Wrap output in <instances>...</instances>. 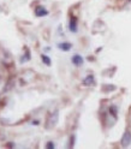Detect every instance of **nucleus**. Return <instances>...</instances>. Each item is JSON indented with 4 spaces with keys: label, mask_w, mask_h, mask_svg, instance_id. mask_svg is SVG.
Returning <instances> with one entry per match:
<instances>
[{
    "label": "nucleus",
    "mask_w": 131,
    "mask_h": 149,
    "mask_svg": "<svg viewBox=\"0 0 131 149\" xmlns=\"http://www.w3.org/2000/svg\"><path fill=\"white\" fill-rule=\"evenodd\" d=\"M129 1H131V0H129Z\"/></svg>",
    "instance_id": "obj_16"
},
{
    "label": "nucleus",
    "mask_w": 131,
    "mask_h": 149,
    "mask_svg": "<svg viewBox=\"0 0 131 149\" xmlns=\"http://www.w3.org/2000/svg\"><path fill=\"white\" fill-rule=\"evenodd\" d=\"M70 30L72 33H76L77 31V18L72 16L71 19H70Z\"/></svg>",
    "instance_id": "obj_4"
},
{
    "label": "nucleus",
    "mask_w": 131,
    "mask_h": 149,
    "mask_svg": "<svg viewBox=\"0 0 131 149\" xmlns=\"http://www.w3.org/2000/svg\"><path fill=\"white\" fill-rule=\"evenodd\" d=\"M25 58H22L21 59V63H25V61H28L30 59V53H29V51H26V53H25V55H24Z\"/></svg>",
    "instance_id": "obj_11"
},
{
    "label": "nucleus",
    "mask_w": 131,
    "mask_h": 149,
    "mask_svg": "<svg viewBox=\"0 0 131 149\" xmlns=\"http://www.w3.org/2000/svg\"><path fill=\"white\" fill-rule=\"evenodd\" d=\"M58 47H59L60 49L65 51V52H68V51L71 49V43H69V42H63V43H59V45H58Z\"/></svg>",
    "instance_id": "obj_8"
},
{
    "label": "nucleus",
    "mask_w": 131,
    "mask_h": 149,
    "mask_svg": "<svg viewBox=\"0 0 131 149\" xmlns=\"http://www.w3.org/2000/svg\"><path fill=\"white\" fill-rule=\"evenodd\" d=\"M46 148L47 149H53L54 148V143L53 142H48L47 144H46Z\"/></svg>",
    "instance_id": "obj_13"
},
{
    "label": "nucleus",
    "mask_w": 131,
    "mask_h": 149,
    "mask_svg": "<svg viewBox=\"0 0 131 149\" xmlns=\"http://www.w3.org/2000/svg\"><path fill=\"white\" fill-rule=\"evenodd\" d=\"M33 124H34V125H37V124H39V122H37V120H35V122H33Z\"/></svg>",
    "instance_id": "obj_15"
},
{
    "label": "nucleus",
    "mask_w": 131,
    "mask_h": 149,
    "mask_svg": "<svg viewBox=\"0 0 131 149\" xmlns=\"http://www.w3.org/2000/svg\"><path fill=\"white\" fill-rule=\"evenodd\" d=\"M13 86H15V79L13 78H10V79L7 81V83H6V87L4 88V91H10L13 88Z\"/></svg>",
    "instance_id": "obj_7"
},
{
    "label": "nucleus",
    "mask_w": 131,
    "mask_h": 149,
    "mask_svg": "<svg viewBox=\"0 0 131 149\" xmlns=\"http://www.w3.org/2000/svg\"><path fill=\"white\" fill-rule=\"evenodd\" d=\"M41 58H42V61H43L46 65H48V66H49V65H51V59L47 57V55H45V54H43Z\"/></svg>",
    "instance_id": "obj_10"
},
{
    "label": "nucleus",
    "mask_w": 131,
    "mask_h": 149,
    "mask_svg": "<svg viewBox=\"0 0 131 149\" xmlns=\"http://www.w3.org/2000/svg\"><path fill=\"white\" fill-rule=\"evenodd\" d=\"M58 118H59V112H58V111H55L54 113L49 114L48 120H47V126H46V127H47V129H52L55 124H57Z\"/></svg>",
    "instance_id": "obj_1"
},
{
    "label": "nucleus",
    "mask_w": 131,
    "mask_h": 149,
    "mask_svg": "<svg viewBox=\"0 0 131 149\" xmlns=\"http://www.w3.org/2000/svg\"><path fill=\"white\" fill-rule=\"evenodd\" d=\"M13 146H15V144H12V142H10V143H8V144H7V147H11V148H12Z\"/></svg>",
    "instance_id": "obj_14"
},
{
    "label": "nucleus",
    "mask_w": 131,
    "mask_h": 149,
    "mask_svg": "<svg viewBox=\"0 0 131 149\" xmlns=\"http://www.w3.org/2000/svg\"><path fill=\"white\" fill-rule=\"evenodd\" d=\"M72 63L76 65V66H79V65L83 64V58L81 57V55L76 54V55H73V57H72Z\"/></svg>",
    "instance_id": "obj_6"
},
{
    "label": "nucleus",
    "mask_w": 131,
    "mask_h": 149,
    "mask_svg": "<svg viewBox=\"0 0 131 149\" xmlns=\"http://www.w3.org/2000/svg\"><path fill=\"white\" fill-rule=\"evenodd\" d=\"M35 15H36L37 17H43V16H47V15H48V11L46 10L45 7L39 6V7H36V10H35Z\"/></svg>",
    "instance_id": "obj_3"
},
{
    "label": "nucleus",
    "mask_w": 131,
    "mask_h": 149,
    "mask_svg": "<svg viewBox=\"0 0 131 149\" xmlns=\"http://www.w3.org/2000/svg\"><path fill=\"white\" fill-rule=\"evenodd\" d=\"M83 86H91V84H94V76L93 74H88V76L83 79Z\"/></svg>",
    "instance_id": "obj_5"
},
{
    "label": "nucleus",
    "mask_w": 131,
    "mask_h": 149,
    "mask_svg": "<svg viewBox=\"0 0 131 149\" xmlns=\"http://www.w3.org/2000/svg\"><path fill=\"white\" fill-rule=\"evenodd\" d=\"M130 144H131V131L130 130H126L123 135V137H121V146L129 147Z\"/></svg>",
    "instance_id": "obj_2"
},
{
    "label": "nucleus",
    "mask_w": 131,
    "mask_h": 149,
    "mask_svg": "<svg viewBox=\"0 0 131 149\" xmlns=\"http://www.w3.org/2000/svg\"><path fill=\"white\" fill-rule=\"evenodd\" d=\"M109 114H112L114 118H117V114H118V107H117V106H111V107H109Z\"/></svg>",
    "instance_id": "obj_9"
},
{
    "label": "nucleus",
    "mask_w": 131,
    "mask_h": 149,
    "mask_svg": "<svg viewBox=\"0 0 131 149\" xmlns=\"http://www.w3.org/2000/svg\"><path fill=\"white\" fill-rule=\"evenodd\" d=\"M73 143H75V135H72L71 138H70V144H69V147L72 148V147H73Z\"/></svg>",
    "instance_id": "obj_12"
}]
</instances>
